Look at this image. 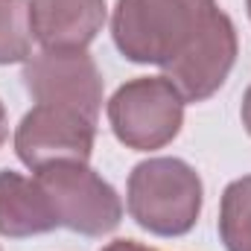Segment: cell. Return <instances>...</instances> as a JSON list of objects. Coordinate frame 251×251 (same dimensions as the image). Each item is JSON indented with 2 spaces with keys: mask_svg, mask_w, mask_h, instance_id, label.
I'll return each instance as SVG.
<instances>
[{
  "mask_svg": "<svg viewBox=\"0 0 251 251\" xmlns=\"http://www.w3.org/2000/svg\"><path fill=\"white\" fill-rule=\"evenodd\" d=\"M111 38L126 62L161 67L184 102L210 100L240 53L237 26L216 0H117Z\"/></svg>",
  "mask_w": 251,
  "mask_h": 251,
  "instance_id": "obj_1",
  "label": "cell"
},
{
  "mask_svg": "<svg viewBox=\"0 0 251 251\" xmlns=\"http://www.w3.org/2000/svg\"><path fill=\"white\" fill-rule=\"evenodd\" d=\"M204 184L181 158H146L128 173L126 210L152 237H184L196 228Z\"/></svg>",
  "mask_w": 251,
  "mask_h": 251,
  "instance_id": "obj_2",
  "label": "cell"
},
{
  "mask_svg": "<svg viewBox=\"0 0 251 251\" xmlns=\"http://www.w3.org/2000/svg\"><path fill=\"white\" fill-rule=\"evenodd\" d=\"M184 105V97L167 76H134L111 94L105 114L126 149L155 152L178 137Z\"/></svg>",
  "mask_w": 251,
  "mask_h": 251,
  "instance_id": "obj_3",
  "label": "cell"
},
{
  "mask_svg": "<svg viewBox=\"0 0 251 251\" xmlns=\"http://www.w3.org/2000/svg\"><path fill=\"white\" fill-rule=\"evenodd\" d=\"M44 187L56 225L82 237H105L123 222V199L85 161H62L32 173Z\"/></svg>",
  "mask_w": 251,
  "mask_h": 251,
  "instance_id": "obj_4",
  "label": "cell"
},
{
  "mask_svg": "<svg viewBox=\"0 0 251 251\" xmlns=\"http://www.w3.org/2000/svg\"><path fill=\"white\" fill-rule=\"evenodd\" d=\"M24 88L35 105H62L100 123L102 73L88 50H41L24 62Z\"/></svg>",
  "mask_w": 251,
  "mask_h": 251,
  "instance_id": "obj_5",
  "label": "cell"
},
{
  "mask_svg": "<svg viewBox=\"0 0 251 251\" xmlns=\"http://www.w3.org/2000/svg\"><path fill=\"white\" fill-rule=\"evenodd\" d=\"M97 123L62 105H32L15 126V155L24 167L44 170L62 161H91Z\"/></svg>",
  "mask_w": 251,
  "mask_h": 251,
  "instance_id": "obj_6",
  "label": "cell"
},
{
  "mask_svg": "<svg viewBox=\"0 0 251 251\" xmlns=\"http://www.w3.org/2000/svg\"><path fill=\"white\" fill-rule=\"evenodd\" d=\"M32 35L41 50H88L108 21L105 0H29Z\"/></svg>",
  "mask_w": 251,
  "mask_h": 251,
  "instance_id": "obj_7",
  "label": "cell"
},
{
  "mask_svg": "<svg viewBox=\"0 0 251 251\" xmlns=\"http://www.w3.org/2000/svg\"><path fill=\"white\" fill-rule=\"evenodd\" d=\"M50 199L38 178H26L15 170H0V237L26 240L56 231Z\"/></svg>",
  "mask_w": 251,
  "mask_h": 251,
  "instance_id": "obj_8",
  "label": "cell"
},
{
  "mask_svg": "<svg viewBox=\"0 0 251 251\" xmlns=\"http://www.w3.org/2000/svg\"><path fill=\"white\" fill-rule=\"evenodd\" d=\"M216 231L225 251H251V176L234 178L222 190Z\"/></svg>",
  "mask_w": 251,
  "mask_h": 251,
  "instance_id": "obj_9",
  "label": "cell"
},
{
  "mask_svg": "<svg viewBox=\"0 0 251 251\" xmlns=\"http://www.w3.org/2000/svg\"><path fill=\"white\" fill-rule=\"evenodd\" d=\"M29 0H0V64H24L32 56Z\"/></svg>",
  "mask_w": 251,
  "mask_h": 251,
  "instance_id": "obj_10",
  "label": "cell"
},
{
  "mask_svg": "<svg viewBox=\"0 0 251 251\" xmlns=\"http://www.w3.org/2000/svg\"><path fill=\"white\" fill-rule=\"evenodd\" d=\"M102 251H158V249H149V246H143L137 240H114V243H108Z\"/></svg>",
  "mask_w": 251,
  "mask_h": 251,
  "instance_id": "obj_11",
  "label": "cell"
},
{
  "mask_svg": "<svg viewBox=\"0 0 251 251\" xmlns=\"http://www.w3.org/2000/svg\"><path fill=\"white\" fill-rule=\"evenodd\" d=\"M240 120L246 126V131L251 134V85L246 88V94H243V105H240Z\"/></svg>",
  "mask_w": 251,
  "mask_h": 251,
  "instance_id": "obj_12",
  "label": "cell"
},
{
  "mask_svg": "<svg viewBox=\"0 0 251 251\" xmlns=\"http://www.w3.org/2000/svg\"><path fill=\"white\" fill-rule=\"evenodd\" d=\"M6 137H9V117H6V108L0 102V146L6 143Z\"/></svg>",
  "mask_w": 251,
  "mask_h": 251,
  "instance_id": "obj_13",
  "label": "cell"
},
{
  "mask_svg": "<svg viewBox=\"0 0 251 251\" xmlns=\"http://www.w3.org/2000/svg\"><path fill=\"white\" fill-rule=\"evenodd\" d=\"M246 9H249V18H251V0H246Z\"/></svg>",
  "mask_w": 251,
  "mask_h": 251,
  "instance_id": "obj_14",
  "label": "cell"
}]
</instances>
